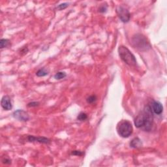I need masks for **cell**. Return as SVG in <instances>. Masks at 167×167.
<instances>
[{
	"instance_id": "obj_11",
	"label": "cell",
	"mask_w": 167,
	"mask_h": 167,
	"mask_svg": "<svg viewBox=\"0 0 167 167\" xmlns=\"http://www.w3.org/2000/svg\"><path fill=\"white\" fill-rule=\"evenodd\" d=\"M11 42L9 39H1L0 41V48H6L9 46H10Z\"/></svg>"
},
{
	"instance_id": "obj_4",
	"label": "cell",
	"mask_w": 167,
	"mask_h": 167,
	"mask_svg": "<svg viewBox=\"0 0 167 167\" xmlns=\"http://www.w3.org/2000/svg\"><path fill=\"white\" fill-rule=\"evenodd\" d=\"M116 129L118 135L123 138L129 137L133 132L132 123L128 120H122L120 122L118 123Z\"/></svg>"
},
{
	"instance_id": "obj_18",
	"label": "cell",
	"mask_w": 167,
	"mask_h": 167,
	"mask_svg": "<svg viewBox=\"0 0 167 167\" xmlns=\"http://www.w3.org/2000/svg\"><path fill=\"white\" fill-rule=\"evenodd\" d=\"M72 155H74V156H82V155H84V153L80 151H72Z\"/></svg>"
},
{
	"instance_id": "obj_17",
	"label": "cell",
	"mask_w": 167,
	"mask_h": 167,
	"mask_svg": "<svg viewBox=\"0 0 167 167\" xmlns=\"http://www.w3.org/2000/svg\"><path fill=\"white\" fill-rule=\"evenodd\" d=\"M39 105V103L38 102H31L28 103V105L29 107H35V106H37Z\"/></svg>"
},
{
	"instance_id": "obj_15",
	"label": "cell",
	"mask_w": 167,
	"mask_h": 167,
	"mask_svg": "<svg viewBox=\"0 0 167 167\" xmlns=\"http://www.w3.org/2000/svg\"><path fill=\"white\" fill-rule=\"evenodd\" d=\"M96 99H97V97H96L95 95L89 96V97L87 99V102H88V103L91 104V103H93L95 102V101H96Z\"/></svg>"
},
{
	"instance_id": "obj_8",
	"label": "cell",
	"mask_w": 167,
	"mask_h": 167,
	"mask_svg": "<svg viewBox=\"0 0 167 167\" xmlns=\"http://www.w3.org/2000/svg\"><path fill=\"white\" fill-rule=\"evenodd\" d=\"M1 105L2 108L5 110H10L13 108V105L11 100V98L9 96L5 95L1 99Z\"/></svg>"
},
{
	"instance_id": "obj_12",
	"label": "cell",
	"mask_w": 167,
	"mask_h": 167,
	"mask_svg": "<svg viewBox=\"0 0 167 167\" xmlns=\"http://www.w3.org/2000/svg\"><path fill=\"white\" fill-rule=\"evenodd\" d=\"M48 71H47L45 68L41 69L39 70V71L36 72V75L39 77H43V76H45L48 75Z\"/></svg>"
},
{
	"instance_id": "obj_13",
	"label": "cell",
	"mask_w": 167,
	"mask_h": 167,
	"mask_svg": "<svg viewBox=\"0 0 167 167\" xmlns=\"http://www.w3.org/2000/svg\"><path fill=\"white\" fill-rule=\"evenodd\" d=\"M66 76L67 74L65 72H57V73L54 75V78L56 80H61L64 78Z\"/></svg>"
},
{
	"instance_id": "obj_14",
	"label": "cell",
	"mask_w": 167,
	"mask_h": 167,
	"mask_svg": "<svg viewBox=\"0 0 167 167\" xmlns=\"http://www.w3.org/2000/svg\"><path fill=\"white\" fill-rule=\"evenodd\" d=\"M87 118H88V116L84 112H80L77 116V120L79 121H84L87 120Z\"/></svg>"
},
{
	"instance_id": "obj_10",
	"label": "cell",
	"mask_w": 167,
	"mask_h": 167,
	"mask_svg": "<svg viewBox=\"0 0 167 167\" xmlns=\"http://www.w3.org/2000/svg\"><path fill=\"white\" fill-rule=\"evenodd\" d=\"M142 146V140H140L139 138H135L134 139L131 140V142H130V146L133 148H139Z\"/></svg>"
},
{
	"instance_id": "obj_16",
	"label": "cell",
	"mask_w": 167,
	"mask_h": 167,
	"mask_svg": "<svg viewBox=\"0 0 167 167\" xmlns=\"http://www.w3.org/2000/svg\"><path fill=\"white\" fill-rule=\"evenodd\" d=\"M68 6H69V3H64L59 5L57 6V8L59 9V10H63V9H65V8H67V7Z\"/></svg>"
},
{
	"instance_id": "obj_1",
	"label": "cell",
	"mask_w": 167,
	"mask_h": 167,
	"mask_svg": "<svg viewBox=\"0 0 167 167\" xmlns=\"http://www.w3.org/2000/svg\"><path fill=\"white\" fill-rule=\"evenodd\" d=\"M153 112L151 108L149 106H146L144 111L135 119V125L137 128H142L145 131H149L153 125Z\"/></svg>"
},
{
	"instance_id": "obj_19",
	"label": "cell",
	"mask_w": 167,
	"mask_h": 167,
	"mask_svg": "<svg viewBox=\"0 0 167 167\" xmlns=\"http://www.w3.org/2000/svg\"><path fill=\"white\" fill-rule=\"evenodd\" d=\"M99 12H100V13H105L106 10H107V6L102 5L100 7V8H99Z\"/></svg>"
},
{
	"instance_id": "obj_2",
	"label": "cell",
	"mask_w": 167,
	"mask_h": 167,
	"mask_svg": "<svg viewBox=\"0 0 167 167\" xmlns=\"http://www.w3.org/2000/svg\"><path fill=\"white\" fill-rule=\"evenodd\" d=\"M118 53L121 59L129 66H135L137 64L136 57L125 46H120L118 48Z\"/></svg>"
},
{
	"instance_id": "obj_3",
	"label": "cell",
	"mask_w": 167,
	"mask_h": 167,
	"mask_svg": "<svg viewBox=\"0 0 167 167\" xmlns=\"http://www.w3.org/2000/svg\"><path fill=\"white\" fill-rule=\"evenodd\" d=\"M133 47L141 51H146L151 48V45L146 37L142 34H137L132 39Z\"/></svg>"
},
{
	"instance_id": "obj_6",
	"label": "cell",
	"mask_w": 167,
	"mask_h": 167,
	"mask_svg": "<svg viewBox=\"0 0 167 167\" xmlns=\"http://www.w3.org/2000/svg\"><path fill=\"white\" fill-rule=\"evenodd\" d=\"M13 117L20 122H27L30 120V116L28 113L23 110H17L13 114Z\"/></svg>"
},
{
	"instance_id": "obj_9",
	"label": "cell",
	"mask_w": 167,
	"mask_h": 167,
	"mask_svg": "<svg viewBox=\"0 0 167 167\" xmlns=\"http://www.w3.org/2000/svg\"><path fill=\"white\" fill-rule=\"evenodd\" d=\"M28 139L30 142H40V143H43V144H48L50 142V139H47V138L45 137H36L34 136H31L30 135L28 136Z\"/></svg>"
},
{
	"instance_id": "obj_7",
	"label": "cell",
	"mask_w": 167,
	"mask_h": 167,
	"mask_svg": "<svg viewBox=\"0 0 167 167\" xmlns=\"http://www.w3.org/2000/svg\"><path fill=\"white\" fill-rule=\"evenodd\" d=\"M152 112L157 115H160L163 112V106L159 101H153L150 106Z\"/></svg>"
},
{
	"instance_id": "obj_5",
	"label": "cell",
	"mask_w": 167,
	"mask_h": 167,
	"mask_svg": "<svg viewBox=\"0 0 167 167\" xmlns=\"http://www.w3.org/2000/svg\"><path fill=\"white\" fill-rule=\"evenodd\" d=\"M116 13H117L118 17L123 22L127 23L130 20V14L129 10L125 7L123 6L118 7L116 9Z\"/></svg>"
}]
</instances>
